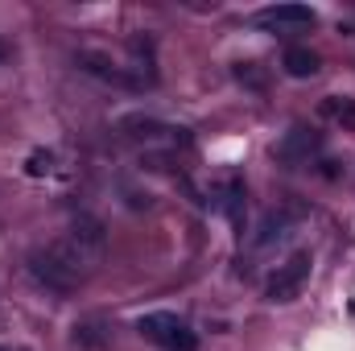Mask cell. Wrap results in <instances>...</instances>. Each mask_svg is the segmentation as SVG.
Masks as SVG:
<instances>
[{
	"mask_svg": "<svg viewBox=\"0 0 355 351\" xmlns=\"http://www.w3.org/2000/svg\"><path fill=\"white\" fill-rule=\"evenodd\" d=\"M95 264L62 236V240H54V244H46V248H37V252H29V273L46 285V289H54V293H75L83 281H87V273Z\"/></svg>",
	"mask_w": 355,
	"mask_h": 351,
	"instance_id": "1",
	"label": "cell"
},
{
	"mask_svg": "<svg viewBox=\"0 0 355 351\" xmlns=\"http://www.w3.org/2000/svg\"><path fill=\"white\" fill-rule=\"evenodd\" d=\"M137 331L149 339V343H157V348H166V351H194L198 348V335L178 318V314H145L141 323H137Z\"/></svg>",
	"mask_w": 355,
	"mask_h": 351,
	"instance_id": "2",
	"label": "cell"
},
{
	"mask_svg": "<svg viewBox=\"0 0 355 351\" xmlns=\"http://www.w3.org/2000/svg\"><path fill=\"white\" fill-rule=\"evenodd\" d=\"M310 252H293L285 264H277V273L268 277L265 285V298L272 306H285V302H293L297 293H302V285H306V277H310Z\"/></svg>",
	"mask_w": 355,
	"mask_h": 351,
	"instance_id": "3",
	"label": "cell"
},
{
	"mask_svg": "<svg viewBox=\"0 0 355 351\" xmlns=\"http://www.w3.org/2000/svg\"><path fill=\"white\" fill-rule=\"evenodd\" d=\"M318 145H322V137H318L314 128H302V124H297V128L285 132V141H281L272 153H277V162H285V166H306V162L318 153Z\"/></svg>",
	"mask_w": 355,
	"mask_h": 351,
	"instance_id": "4",
	"label": "cell"
},
{
	"mask_svg": "<svg viewBox=\"0 0 355 351\" xmlns=\"http://www.w3.org/2000/svg\"><path fill=\"white\" fill-rule=\"evenodd\" d=\"M314 21H318V12L310 4H272L265 12H257V25L261 29H306Z\"/></svg>",
	"mask_w": 355,
	"mask_h": 351,
	"instance_id": "5",
	"label": "cell"
},
{
	"mask_svg": "<svg viewBox=\"0 0 355 351\" xmlns=\"http://www.w3.org/2000/svg\"><path fill=\"white\" fill-rule=\"evenodd\" d=\"M281 67H285V75L289 79H310V75H318V54L314 50H306V46H289L285 50V58H281Z\"/></svg>",
	"mask_w": 355,
	"mask_h": 351,
	"instance_id": "6",
	"label": "cell"
},
{
	"mask_svg": "<svg viewBox=\"0 0 355 351\" xmlns=\"http://www.w3.org/2000/svg\"><path fill=\"white\" fill-rule=\"evenodd\" d=\"M79 67L87 75H95V79H107V83H120V87H137V79H128L124 71H116L103 54H79Z\"/></svg>",
	"mask_w": 355,
	"mask_h": 351,
	"instance_id": "7",
	"label": "cell"
},
{
	"mask_svg": "<svg viewBox=\"0 0 355 351\" xmlns=\"http://www.w3.org/2000/svg\"><path fill=\"white\" fill-rule=\"evenodd\" d=\"M322 116L339 120L343 128H355V99H339V95H331V99L322 103Z\"/></svg>",
	"mask_w": 355,
	"mask_h": 351,
	"instance_id": "8",
	"label": "cell"
},
{
	"mask_svg": "<svg viewBox=\"0 0 355 351\" xmlns=\"http://www.w3.org/2000/svg\"><path fill=\"white\" fill-rule=\"evenodd\" d=\"M240 203H244V186H240V182H227V186H223V198H219L215 207H219L232 223H240Z\"/></svg>",
	"mask_w": 355,
	"mask_h": 351,
	"instance_id": "9",
	"label": "cell"
},
{
	"mask_svg": "<svg viewBox=\"0 0 355 351\" xmlns=\"http://www.w3.org/2000/svg\"><path fill=\"white\" fill-rule=\"evenodd\" d=\"M107 339H112V335H107L103 323H95V318L75 327V343H83V348H107Z\"/></svg>",
	"mask_w": 355,
	"mask_h": 351,
	"instance_id": "10",
	"label": "cell"
},
{
	"mask_svg": "<svg viewBox=\"0 0 355 351\" xmlns=\"http://www.w3.org/2000/svg\"><path fill=\"white\" fill-rule=\"evenodd\" d=\"M25 170H29L33 178L50 174V170H54V153H46V149H37V153H29V162H25Z\"/></svg>",
	"mask_w": 355,
	"mask_h": 351,
	"instance_id": "11",
	"label": "cell"
},
{
	"mask_svg": "<svg viewBox=\"0 0 355 351\" xmlns=\"http://www.w3.org/2000/svg\"><path fill=\"white\" fill-rule=\"evenodd\" d=\"M277 236H285V219H281V215H268L265 223H261V236H257V244H272Z\"/></svg>",
	"mask_w": 355,
	"mask_h": 351,
	"instance_id": "12",
	"label": "cell"
},
{
	"mask_svg": "<svg viewBox=\"0 0 355 351\" xmlns=\"http://www.w3.org/2000/svg\"><path fill=\"white\" fill-rule=\"evenodd\" d=\"M236 79H240V83H252V87H265V75L257 71V62H248V67L240 62V67H236Z\"/></svg>",
	"mask_w": 355,
	"mask_h": 351,
	"instance_id": "13",
	"label": "cell"
},
{
	"mask_svg": "<svg viewBox=\"0 0 355 351\" xmlns=\"http://www.w3.org/2000/svg\"><path fill=\"white\" fill-rule=\"evenodd\" d=\"M0 351H4V348H0Z\"/></svg>",
	"mask_w": 355,
	"mask_h": 351,
	"instance_id": "14",
	"label": "cell"
}]
</instances>
